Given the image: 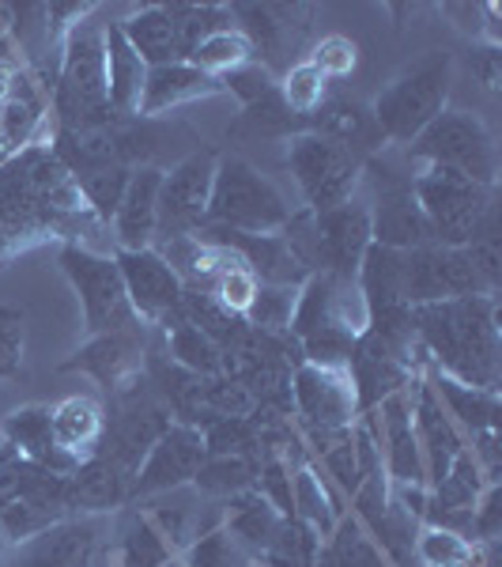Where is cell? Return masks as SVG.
I'll return each mask as SVG.
<instances>
[{"label":"cell","instance_id":"obj_31","mask_svg":"<svg viewBox=\"0 0 502 567\" xmlns=\"http://www.w3.org/2000/svg\"><path fill=\"white\" fill-rule=\"evenodd\" d=\"M314 567H394V564H389V556L374 545L367 526L348 511V515L341 518V526L333 529V537L317 545Z\"/></svg>","mask_w":502,"mask_h":567},{"label":"cell","instance_id":"obj_26","mask_svg":"<svg viewBox=\"0 0 502 567\" xmlns=\"http://www.w3.org/2000/svg\"><path fill=\"white\" fill-rule=\"evenodd\" d=\"M306 130L344 144V148H352L355 155H374L386 148V136H381L378 122H374V110L367 103H359V99L328 95L325 106L306 122Z\"/></svg>","mask_w":502,"mask_h":567},{"label":"cell","instance_id":"obj_34","mask_svg":"<svg viewBox=\"0 0 502 567\" xmlns=\"http://www.w3.org/2000/svg\"><path fill=\"white\" fill-rule=\"evenodd\" d=\"M181 567H261V556L245 548L223 523L205 529L194 545L181 553Z\"/></svg>","mask_w":502,"mask_h":567},{"label":"cell","instance_id":"obj_47","mask_svg":"<svg viewBox=\"0 0 502 567\" xmlns=\"http://www.w3.org/2000/svg\"><path fill=\"white\" fill-rule=\"evenodd\" d=\"M103 567H106V564H103Z\"/></svg>","mask_w":502,"mask_h":567},{"label":"cell","instance_id":"obj_45","mask_svg":"<svg viewBox=\"0 0 502 567\" xmlns=\"http://www.w3.org/2000/svg\"><path fill=\"white\" fill-rule=\"evenodd\" d=\"M472 76L480 80L483 91H491L495 95L499 91V80H502V53H499V45H488L483 42L480 50H472Z\"/></svg>","mask_w":502,"mask_h":567},{"label":"cell","instance_id":"obj_39","mask_svg":"<svg viewBox=\"0 0 502 567\" xmlns=\"http://www.w3.org/2000/svg\"><path fill=\"white\" fill-rule=\"evenodd\" d=\"M253 484V470L245 465L242 458H231V454H219V458H205V465H200L194 488L200 492V496H239V492H245Z\"/></svg>","mask_w":502,"mask_h":567},{"label":"cell","instance_id":"obj_38","mask_svg":"<svg viewBox=\"0 0 502 567\" xmlns=\"http://www.w3.org/2000/svg\"><path fill=\"white\" fill-rule=\"evenodd\" d=\"M258 288H261V280L250 272V265H245L239 254H231V261L219 269V277L212 280V288H208V296H212L227 315L242 318L245 310H250L253 296H258Z\"/></svg>","mask_w":502,"mask_h":567},{"label":"cell","instance_id":"obj_27","mask_svg":"<svg viewBox=\"0 0 502 567\" xmlns=\"http://www.w3.org/2000/svg\"><path fill=\"white\" fill-rule=\"evenodd\" d=\"M117 31L125 34V42H129L133 50L140 53V61L148 69L186 61V50H181V34H178V20L170 16L167 4L136 8V12H129L122 23H117Z\"/></svg>","mask_w":502,"mask_h":567},{"label":"cell","instance_id":"obj_32","mask_svg":"<svg viewBox=\"0 0 502 567\" xmlns=\"http://www.w3.org/2000/svg\"><path fill=\"white\" fill-rule=\"evenodd\" d=\"M483 542L458 534V529L419 523L416 542H412V560L419 567H472L480 560Z\"/></svg>","mask_w":502,"mask_h":567},{"label":"cell","instance_id":"obj_23","mask_svg":"<svg viewBox=\"0 0 502 567\" xmlns=\"http://www.w3.org/2000/svg\"><path fill=\"white\" fill-rule=\"evenodd\" d=\"M344 515H348L344 496L314 462H303L291 470V518H295L317 545L333 537V529L341 526Z\"/></svg>","mask_w":502,"mask_h":567},{"label":"cell","instance_id":"obj_8","mask_svg":"<svg viewBox=\"0 0 502 567\" xmlns=\"http://www.w3.org/2000/svg\"><path fill=\"white\" fill-rule=\"evenodd\" d=\"M450 80H453L450 53H431V58H423L416 69H408L405 76H397L370 106L381 136H386L389 144H405L408 148V144L446 110Z\"/></svg>","mask_w":502,"mask_h":567},{"label":"cell","instance_id":"obj_17","mask_svg":"<svg viewBox=\"0 0 502 567\" xmlns=\"http://www.w3.org/2000/svg\"><path fill=\"white\" fill-rule=\"evenodd\" d=\"M148 329L151 326H129L114 333L87 337V344L65 363V371H84L103 386L109 398L129 390L133 382L144 379V355H148Z\"/></svg>","mask_w":502,"mask_h":567},{"label":"cell","instance_id":"obj_25","mask_svg":"<svg viewBox=\"0 0 502 567\" xmlns=\"http://www.w3.org/2000/svg\"><path fill=\"white\" fill-rule=\"evenodd\" d=\"M103 432H106V416L103 409L91 398H65L50 409V439L53 451L69 462H91L103 446Z\"/></svg>","mask_w":502,"mask_h":567},{"label":"cell","instance_id":"obj_43","mask_svg":"<svg viewBox=\"0 0 502 567\" xmlns=\"http://www.w3.org/2000/svg\"><path fill=\"white\" fill-rule=\"evenodd\" d=\"M223 91H231L242 106H253V103H261L264 95L276 91V80H272V72L264 69L261 61H245L242 69H234L223 76Z\"/></svg>","mask_w":502,"mask_h":567},{"label":"cell","instance_id":"obj_40","mask_svg":"<svg viewBox=\"0 0 502 567\" xmlns=\"http://www.w3.org/2000/svg\"><path fill=\"white\" fill-rule=\"evenodd\" d=\"M306 61L333 84V80H344L355 72V65H359V45H355L348 34H325V39L314 42Z\"/></svg>","mask_w":502,"mask_h":567},{"label":"cell","instance_id":"obj_36","mask_svg":"<svg viewBox=\"0 0 502 567\" xmlns=\"http://www.w3.org/2000/svg\"><path fill=\"white\" fill-rule=\"evenodd\" d=\"M299 291L303 288H291V284H261L250 310L242 315V322L253 326L258 333L291 329V318H295V307H299Z\"/></svg>","mask_w":502,"mask_h":567},{"label":"cell","instance_id":"obj_44","mask_svg":"<svg viewBox=\"0 0 502 567\" xmlns=\"http://www.w3.org/2000/svg\"><path fill=\"white\" fill-rule=\"evenodd\" d=\"M200 401L219 416H245L258 405V398H253L250 386H242V382H216V386H208L200 393Z\"/></svg>","mask_w":502,"mask_h":567},{"label":"cell","instance_id":"obj_14","mask_svg":"<svg viewBox=\"0 0 502 567\" xmlns=\"http://www.w3.org/2000/svg\"><path fill=\"white\" fill-rule=\"evenodd\" d=\"M205 458H208V439L200 435V427L178 420L144 454L140 470H136V477L129 484V499H151L163 496V492L186 488V484L197 481Z\"/></svg>","mask_w":502,"mask_h":567},{"label":"cell","instance_id":"obj_12","mask_svg":"<svg viewBox=\"0 0 502 567\" xmlns=\"http://www.w3.org/2000/svg\"><path fill=\"white\" fill-rule=\"evenodd\" d=\"M291 401L303 420L306 435H336L352 432L363 416L355 379L341 363H310L303 360L291 374Z\"/></svg>","mask_w":502,"mask_h":567},{"label":"cell","instance_id":"obj_35","mask_svg":"<svg viewBox=\"0 0 502 567\" xmlns=\"http://www.w3.org/2000/svg\"><path fill=\"white\" fill-rule=\"evenodd\" d=\"M276 95H280V103L291 110V114L303 117V122H310V117H314L317 110L325 106L328 80L314 65H310V61H299V65H287V72L280 76Z\"/></svg>","mask_w":502,"mask_h":567},{"label":"cell","instance_id":"obj_30","mask_svg":"<svg viewBox=\"0 0 502 567\" xmlns=\"http://www.w3.org/2000/svg\"><path fill=\"white\" fill-rule=\"evenodd\" d=\"M163 337H167V360L175 368L197 374V379H208V374L223 371V349L205 333L200 326L189 322L186 315H175L159 326Z\"/></svg>","mask_w":502,"mask_h":567},{"label":"cell","instance_id":"obj_15","mask_svg":"<svg viewBox=\"0 0 502 567\" xmlns=\"http://www.w3.org/2000/svg\"><path fill=\"white\" fill-rule=\"evenodd\" d=\"M117 269L125 280V296H129L133 315L144 326H163L167 318L181 315V299H186V284L167 265L159 250H117Z\"/></svg>","mask_w":502,"mask_h":567},{"label":"cell","instance_id":"obj_20","mask_svg":"<svg viewBox=\"0 0 502 567\" xmlns=\"http://www.w3.org/2000/svg\"><path fill=\"white\" fill-rule=\"evenodd\" d=\"M412 416H416L419 454H423V470H427V488H431V484L446 477L450 462L464 451V435L442 409V401H438L427 374H419L412 382Z\"/></svg>","mask_w":502,"mask_h":567},{"label":"cell","instance_id":"obj_3","mask_svg":"<svg viewBox=\"0 0 502 567\" xmlns=\"http://www.w3.org/2000/svg\"><path fill=\"white\" fill-rule=\"evenodd\" d=\"M370 329V307L359 288V277L341 272H314L291 318V333L303 344V360L310 363H341L348 368L355 344Z\"/></svg>","mask_w":502,"mask_h":567},{"label":"cell","instance_id":"obj_28","mask_svg":"<svg viewBox=\"0 0 502 567\" xmlns=\"http://www.w3.org/2000/svg\"><path fill=\"white\" fill-rule=\"evenodd\" d=\"M144 84H148V65L125 42L117 23H106V91L114 117H140Z\"/></svg>","mask_w":502,"mask_h":567},{"label":"cell","instance_id":"obj_29","mask_svg":"<svg viewBox=\"0 0 502 567\" xmlns=\"http://www.w3.org/2000/svg\"><path fill=\"white\" fill-rule=\"evenodd\" d=\"M223 526L231 529V534L239 537L245 548H253V553H258L261 560H264V553H269V548L280 542V534H284L287 518L280 515V511L272 507V503L264 499L261 492L245 488V492H239V496L227 499Z\"/></svg>","mask_w":502,"mask_h":567},{"label":"cell","instance_id":"obj_37","mask_svg":"<svg viewBox=\"0 0 502 567\" xmlns=\"http://www.w3.org/2000/svg\"><path fill=\"white\" fill-rule=\"evenodd\" d=\"M129 175H133L129 167H98V171H84V175H72V178H76L80 194H84V205L109 227V219H114L117 205H122V197H125V186H129Z\"/></svg>","mask_w":502,"mask_h":567},{"label":"cell","instance_id":"obj_41","mask_svg":"<svg viewBox=\"0 0 502 567\" xmlns=\"http://www.w3.org/2000/svg\"><path fill=\"white\" fill-rule=\"evenodd\" d=\"M8 435L23 446L31 458H45L50 462L53 454V439H50V409H27V413H15L12 424H8Z\"/></svg>","mask_w":502,"mask_h":567},{"label":"cell","instance_id":"obj_10","mask_svg":"<svg viewBox=\"0 0 502 567\" xmlns=\"http://www.w3.org/2000/svg\"><path fill=\"white\" fill-rule=\"evenodd\" d=\"M57 261H61V272H65L72 284V291L80 296L87 337L140 326V318H136L129 307V296H125V280H122V269H117L114 254H95V250H84V246L65 243Z\"/></svg>","mask_w":502,"mask_h":567},{"label":"cell","instance_id":"obj_16","mask_svg":"<svg viewBox=\"0 0 502 567\" xmlns=\"http://www.w3.org/2000/svg\"><path fill=\"white\" fill-rule=\"evenodd\" d=\"M314 216V239H317V272H341V277H359V265L374 246L370 239V200L367 189H359L344 205L325 208Z\"/></svg>","mask_w":502,"mask_h":567},{"label":"cell","instance_id":"obj_1","mask_svg":"<svg viewBox=\"0 0 502 567\" xmlns=\"http://www.w3.org/2000/svg\"><path fill=\"white\" fill-rule=\"evenodd\" d=\"M80 231L109 227L84 205L76 178L50 144H31L0 163V261L53 235L80 246Z\"/></svg>","mask_w":502,"mask_h":567},{"label":"cell","instance_id":"obj_2","mask_svg":"<svg viewBox=\"0 0 502 567\" xmlns=\"http://www.w3.org/2000/svg\"><path fill=\"white\" fill-rule=\"evenodd\" d=\"M412 329L427 363L472 390L499 393L502 337L499 296H461L412 310Z\"/></svg>","mask_w":502,"mask_h":567},{"label":"cell","instance_id":"obj_5","mask_svg":"<svg viewBox=\"0 0 502 567\" xmlns=\"http://www.w3.org/2000/svg\"><path fill=\"white\" fill-rule=\"evenodd\" d=\"M291 213L295 208L287 205L276 182L264 178L253 163H245L242 155H219L205 227L239 235H276L284 231Z\"/></svg>","mask_w":502,"mask_h":567},{"label":"cell","instance_id":"obj_18","mask_svg":"<svg viewBox=\"0 0 502 567\" xmlns=\"http://www.w3.org/2000/svg\"><path fill=\"white\" fill-rule=\"evenodd\" d=\"M175 560H181V548L144 511V503H133L129 511L109 518L106 567H167Z\"/></svg>","mask_w":502,"mask_h":567},{"label":"cell","instance_id":"obj_21","mask_svg":"<svg viewBox=\"0 0 502 567\" xmlns=\"http://www.w3.org/2000/svg\"><path fill=\"white\" fill-rule=\"evenodd\" d=\"M159 186L163 167H133L125 197L109 219V239L117 250H148L159 227Z\"/></svg>","mask_w":502,"mask_h":567},{"label":"cell","instance_id":"obj_11","mask_svg":"<svg viewBox=\"0 0 502 567\" xmlns=\"http://www.w3.org/2000/svg\"><path fill=\"white\" fill-rule=\"evenodd\" d=\"M109 542V515L61 518L31 537L15 542L0 556V567H103Z\"/></svg>","mask_w":502,"mask_h":567},{"label":"cell","instance_id":"obj_6","mask_svg":"<svg viewBox=\"0 0 502 567\" xmlns=\"http://www.w3.org/2000/svg\"><path fill=\"white\" fill-rule=\"evenodd\" d=\"M412 194L438 246H469L488 239V235H499L495 189L477 186L453 171L423 167L412 182Z\"/></svg>","mask_w":502,"mask_h":567},{"label":"cell","instance_id":"obj_24","mask_svg":"<svg viewBox=\"0 0 502 567\" xmlns=\"http://www.w3.org/2000/svg\"><path fill=\"white\" fill-rule=\"evenodd\" d=\"M223 91V80L208 76L189 61H175V65H159L148 69V84H144V99H140V117H163L170 110L197 103V99H212Z\"/></svg>","mask_w":502,"mask_h":567},{"label":"cell","instance_id":"obj_22","mask_svg":"<svg viewBox=\"0 0 502 567\" xmlns=\"http://www.w3.org/2000/svg\"><path fill=\"white\" fill-rule=\"evenodd\" d=\"M370 200V239L374 246L389 250H416V246L435 243L431 227L423 219V208L412 194V186H386Z\"/></svg>","mask_w":502,"mask_h":567},{"label":"cell","instance_id":"obj_19","mask_svg":"<svg viewBox=\"0 0 502 567\" xmlns=\"http://www.w3.org/2000/svg\"><path fill=\"white\" fill-rule=\"evenodd\" d=\"M231 12L234 20H242L239 31L253 45V61L264 58L269 72L284 65V53L303 45V34L310 27V8L303 4H234Z\"/></svg>","mask_w":502,"mask_h":567},{"label":"cell","instance_id":"obj_13","mask_svg":"<svg viewBox=\"0 0 502 567\" xmlns=\"http://www.w3.org/2000/svg\"><path fill=\"white\" fill-rule=\"evenodd\" d=\"M216 163H219V152L194 148L189 155H181L170 171H163L155 243L197 235L200 227H205L208 200H212V182H216Z\"/></svg>","mask_w":502,"mask_h":567},{"label":"cell","instance_id":"obj_33","mask_svg":"<svg viewBox=\"0 0 502 567\" xmlns=\"http://www.w3.org/2000/svg\"><path fill=\"white\" fill-rule=\"evenodd\" d=\"M186 61L197 65L200 72H208V76L223 80L227 72H234V69H242L245 61H253V45L239 27H223V31L200 39L194 50H189Z\"/></svg>","mask_w":502,"mask_h":567},{"label":"cell","instance_id":"obj_4","mask_svg":"<svg viewBox=\"0 0 502 567\" xmlns=\"http://www.w3.org/2000/svg\"><path fill=\"white\" fill-rule=\"evenodd\" d=\"M57 130H95L117 122L106 91V23L80 20L61 42V69L53 84Z\"/></svg>","mask_w":502,"mask_h":567},{"label":"cell","instance_id":"obj_7","mask_svg":"<svg viewBox=\"0 0 502 567\" xmlns=\"http://www.w3.org/2000/svg\"><path fill=\"white\" fill-rule=\"evenodd\" d=\"M419 171H453V175L495 189L499 182V144L488 125L469 110H442L423 133L405 148Z\"/></svg>","mask_w":502,"mask_h":567},{"label":"cell","instance_id":"obj_42","mask_svg":"<svg viewBox=\"0 0 502 567\" xmlns=\"http://www.w3.org/2000/svg\"><path fill=\"white\" fill-rule=\"evenodd\" d=\"M23 315L12 307H0V382L15 379L23 371Z\"/></svg>","mask_w":502,"mask_h":567},{"label":"cell","instance_id":"obj_9","mask_svg":"<svg viewBox=\"0 0 502 567\" xmlns=\"http://www.w3.org/2000/svg\"><path fill=\"white\" fill-rule=\"evenodd\" d=\"M363 163H367L363 155L314 130H303L287 141V171L310 213H325V208H336L359 194Z\"/></svg>","mask_w":502,"mask_h":567},{"label":"cell","instance_id":"obj_46","mask_svg":"<svg viewBox=\"0 0 502 567\" xmlns=\"http://www.w3.org/2000/svg\"><path fill=\"white\" fill-rule=\"evenodd\" d=\"M0 163H4V159H0Z\"/></svg>","mask_w":502,"mask_h":567}]
</instances>
